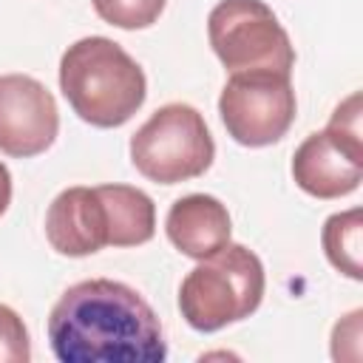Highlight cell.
Here are the masks:
<instances>
[{
	"mask_svg": "<svg viewBox=\"0 0 363 363\" xmlns=\"http://www.w3.org/2000/svg\"><path fill=\"white\" fill-rule=\"evenodd\" d=\"M60 363H162L167 343L153 306L128 284L91 278L68 286L48 315Z\"/></svg>",
	"mask_w": 363,
	"mask_h": 363,
	"instance_id": "1",
	"label": "cell"
},
{
	"mask_svg": "<svg viewBox=\"0 0 363 363\" xmlns=\"http://www.w3.org/2000/svg\"><path fill=\"white\" fill-rule=\"evenodd\" d=\"M60 91L74 113L94 128L125 125L147 96L139 62L108 37H82L60 60Z\"/></svg>",
	"mask_w": 363,
	"mask_h": 363,
	"instance_id": "2",
	"label": "cell"
},
{
	"mask_svg": "<svg viewBox=\"0 0 363 363\" xmlns=\"http://www.w3.org/2000/svg\"><path fill=\"white\" fill-rule=\"evenodd\" d=\"M264 286L261 258L244 244H224L184 275L179 309L196 332H218L250 318L261 306Z\"/></svg>",
	"mask_w": 363,
	"mask_h": 363,
	"instance_id": "3",
	"label": "cell"
},
{
	"mask_svg": "<svg viewBox=\"0 0 363 363\" xmlns=\"http://www.w3.org/2000/svg\"><path fill=\"white\" fill-rule=\"evenodd\" d=\"M216 156L204 116L184 102L162 105L133 136L130 162L156 184H179L201 176Z\"/></svg>",
	"mask_w": 363,
	"mask_h": 363,
	"instance_id": "4",
	"label": "cell"
},
{
	"mask_svg": "<svg viewBox=\"0 0 363 363\" xmlns=\"http://www.w3.org/2000/svg\"><path fill=\"white\" fill-rule=\"evenodd\" d=\"M207 37L230 74L278 71L292 74L295 48L286 28L264 0H221L207 17Z\"/></svg>",
	"mask_w": 363,
	"mask_h": 363,
	"instance_id": "5",
	"label": "cell"
},
{
	"mask_svg": "<svg viewBox=\"0 0 363 363\" xmlns=\"http://www.w3.org/2000/svg\"><path fill=\"white\" fill-rule=\"evenodd\" d=\"M218 113L233 136L244 147H267L286 136L295 122L298 102L289 74L278 71H238L221 88Z\"/></svg>",
	"mask_w": 363,
	"mask_h": 363,
	"instance_id": "6",
	"label": "cell"
},
{
	"mask_svg": "<svg viewBox=\"0 0 363 363\" xmlns=\"http://www.w3.org/2000/svg\"><path fill=\"white\" fill-rule=\"evenodd\" d=\"M60 130L51 91L28 74L0 77V153L31 159L45 153Z\"/></svg>",
	"mask_w": 363,
	"mask_h": 363,
	"instance_id": "7",
	"label": "cell"
},
{
	"mask_svg": "<svg viewBox=\"0 0 363 363\" xmlns=\"http://www.w3.org/2000/svg\"><path fill=\"white\" fill-rule=\"evenodd\" d=\"M48 244L68 258H85L111 247V216L99 187H68L45 213Z\"/></svg>",
	"mask_w": 363,
	"mask_h": 363,
	"instance_id": "8",
	"label": "cell"
},
{
	"mask_svg": "<svg viewBox=\"0 0 363 363\" xmlns=\"http://www.w3.org/2000/svg\"><path fill=\"white\" fill-rule=\"evenodd\" d=\"M292 179L315 199H340L360 187L363 162L337 147L326 130H315L295 147Z\"/></svg>",
	"mask_w": 363,
	"mask_h": 363,
	"instance_id": "9",
	"label": "cell"
},
{
	"mask_svg": "<svg viewBox=\"0 0 363 363\" xmlns=\"http://www.w3.org/2000/svg\"><path fill=\"white\" fill-rule=\"evenodd\" d=\"M164 233L170 244L187 258H207L230 244L233 221L227 207L207 193H190L170 204L164 218Z\"/></svg>",
	"mask_w": 363,
	"mask_h": 363,
	"instance_id": "10",
	"label": "cell"
},
{
	"mask_svg": "<svg viewBox=\"0 0 363 363\" xmlns=\"http://www.w3.org/2000/svg\"><path fill=\"white\" fill-rule=\"evenodd\" d=\"M111 216V247H139L156 233L153 199L130 184H99Z\"/></svg>",
	"mask_w": 363,
	"mask_h": 363,
	"instance_id": "11",
	"label": "cell"
},
{
	"mask_svg": "<svg viewBox=\"0 0 363 363\" xmlns=\"http://www.w3.org/2000/svg\"><path fill=\"white\" fill-rule=\"evenodd\" d=\"M320 241L329 264L340 275L352 281L363 278V210L360 207L329 216L323 224Z\"/></svg>",
	"mask_w": 363,
	"mask_h": 363,
	"instance_id": "12",
	"label": "cell"
},
{
	"mask_svg": "<svg viewBox=\"0 0 363 363\" xmlns=\"http://www.w3.org/2000/svg\"><path fill=\"white\" fill-rule=\"evenodd\" d=\"M91 3L99 20H105L108 26L136 31V28L153 26L164 11L167 0H91Z\"/></svg>",
	"mask_w": 363,
	"mask_h": 363,
	"instance_id": "13",
	"label": "cell"
},
{
	"mask_svg": "<svg viewBox=\"0 0 363 363\" xmlns=\"http://www.w3.org/2000/svg\"><path fill=\"white\" fill-rule=\"evenodd\" d=\"M360 116H363V108H360V94H349L329 116V125L323 128L326 136L343 147L349 156L360 159L363 162V128H360Z\"/></svg>",
	"mask_w": 363,
	"mask_h": 363,
	"instance_id": "14",
	"label": "cell"
},
{
	"mask_svg": "<svg viewBox=\"0 0 363 363\" xmlns=\"http://www.w3.org/2000/svg\"><path fill=\"white\" fill-rule=\"evenodd\" d=\"M28 360H31L28 329L11 306L0 303V363H28Z\"/></svg>",
	"mask_w": 363,
	"mask_h": 363,
	"instance_id": "15",
	"label": "cell"
},
{
	"mask_svg": "<svg viewBox=\"0 0 363 363\" xmlns=\"http://www.w3.org/2000/svg\"><path fill=\"white\" fill-rule=\"evenodd\" d=\"M360 323L363 312L354 309L346 318H340L332 329V357L335 360H360Z\"/></svg>",
	"mask_w": 363,
	"mask_h": 363,
	"instance_id": "16",
	"label": "cell"
},
{
	"mask_svg": "<svg viewBox=\"0 0 363 363\" xmlns=\"http://www.w3.org/2000/svg\"><path fill=\"white\" fill-rule=\"evenodd\" d=\"M9 204H11V173L0 162V216L9 210Z\"/></svg>",
	"mask_w": 363,
	"mask_h": 363,
	"instance_id": "17",
	"label": "cell"
}]
</instances>
